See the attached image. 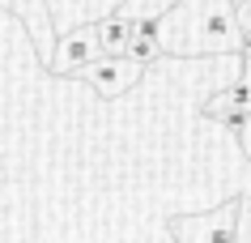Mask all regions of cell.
<instances>
[{"instance_id":"obj_1","label":"cell","mask_w":251,"mask_h":243,"mask_svg":"<svg viewBox=\"0 0 251 243\" xmlns=\"http://www.w3.org/2000/svg\"><path fill=\"white\" fill-rule=\"evenodd\" d=\"M238 217H243V196H230L209 214L171 217L166 230L175 243H238Z\"/></svg>"},{"instance_id":"obj_2","label":"cell","mask_w":251,"mask_h":243,"mask_svg":"<svg viewBox=\"0 0 251 243\" xmlns=\"http://www.w3.org/2000/svg\"><path fill=\"white\" fill-rule=\"evenodd\" d=\"M98 60H102L98 26H77V30H68V39L51 52L47 73H55V77H81V73L90 64H98Z\"/></svg>"},{"instance_id":"obj_3","label":"cell","mask_w":251,"mask_h":243,"mask_svg":"<svg viewBox=\"0 0 251 243\" xmlns=\"http://www.w3.org/2000/svg\"><path fill=\"white\" fill-rule=\"evenodd\" d=\"M141 73H145V64H141V60H132V55H102V60H98V64H90L81 77L94 85V94L119 98V94H128L136 81H141Z\"/></svg>"},{"instance_id":"obj_4","label":"cell","mask_w":251,"mask_h":243,"mask_svg":"<svg viewBox=\"0 0 251 243\" xmlns=\"http://www.w3.org/2000/svg\"><path fill=\"white\" fill-rule=\"evenodd\" d=\"M204 120L226 124V128L243 141V149H247V158H251V107L247 103H238L230 90H222V94H213L209 103H204Z\"/></svg>"},{"instance_id":"obj_5","label":"cell","mask_w":251,"mask_h":243,"mask_svg":"<svg viewBox=\"0 0 251 243\" xmlns=\"http://www.w3.org/2000/svg\"><path fill=\"white\" fill-rule=\"evenodd\" d=\"M98 26V43H102V55H128V43H132V22L128 13H111Z\"/></svg>"},{"instance_id":"obj_6","label":"cell","mask_w":251,"mask_h":243,"mask_svg":"<svg viewBox=\"0 0 251 243\" xmlns=\"http://www.w3.org/2000/svg\"><path fill=\"white\" fill-rule=\"evenodd\" d=\"M162 52H166V39H158V34H132V43H128V55L141 64H153Z\"/></svg>"},{"instance_id":"obj_7","label":"cell","mask_w":251,"mask_h":243,"mask_svg":"<svg viewBox=\"0 0 251 243\" xmlns=\"http://www.w3.org/2000/svg\"><path fill=\"white\" fill-rule=\"evenodd\" d=\"M238 26H251V4H243V9H238Z\"/></svg>"}]
</instances>
